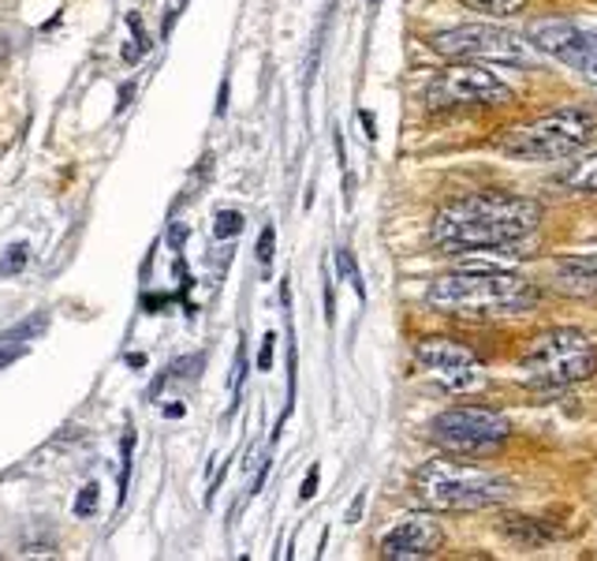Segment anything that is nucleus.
<instances>
[{"mask_svg":"<svg viewBox=\"0 0 597 561\" xmlns=\"http://www.w3.org/2000/svg\"><path fill=\"white\" fill-rule=\"evenodd\" d=\"M128 27H131V34H135V42H139L142 49H150V42H146V27H142V19H139V16H128Z\"/></svg>","mask_w":597,"mask_h":561,"instance_id":"25","label":"nucleus"},{"mask_svg":"<svg viewBox=\"0 0 597 561\" xmlns=\"http://www.w3.org/2000/svg\"><path fill=\"white\" fill-rule=\"evenodd\" d=\"M516 483L508 475L486 472L459 461H429L415 475V498L426 509L441 513H470V509H493L508 502Z\"/></svg>","mask_w":597,"mask_h":561,"instance_id":"4","label":"nucleus"},{"mask_svg":"<svg viewBox=\"0 0 597 561\" xmlns=\"http://www.w3.org/2000/svg\"><path fill=\"white\" fill-rule=\"evenodd\" d=\"M98 494H101V487H98V483H87V487H82V494L75 498V517H94Z\"/></svg>","mask_w":597,"mask_h":561,"instance_id":"19","label":"nucleus"},{"mask_svg":"<svg viewBox=\"0 0 597 561\" xmlns=\"http://www.w3.org/2000/svg\"><path fill=\"white\" fill-rule=\"evenodd\" d=\"M270 367H273V333H265L259 352V371H270Z\"/></svg>","mask_w":597,"mask_h":561,"instance_id":"24","label":"nucleus"},{"mask_svg":"<svg viewBox=\"0 0 597 561\" xmlns=\"http://www.w3.org/2000/svg\"><path fill=\"white\" fill-rule=\"evenodd\" d=\"M363 505H366V494H358L352 509H347V524H358V517H363Z\"/></svg>","mask_w":597,"mask_h":561,"instance_id":"26","label":"nucleus"},{"mask_svg":"<svg viewBox=\"0 0 597 561\" xmlns=\"http://www.w3.org/2000/svg\"><path fill=\"white\" fill-rule=\"evenodd\" d=\"M553 289L575 300L597 295V259L594 254H564L553 262Z\"/></svg>","mask_w":597,"mask_h":561,"instance_id":"12","label":"nucleus"},{"mask_svg":"<svg viewBox=\"0 0 597 561\" xmlns=\"http://www.w3.org/2000/svg\"><path fill=\"white\" fill-rule=\"evenodd\" d=\"M336 270H340V278H344V281L355 289L358 300H363V295H366V289H363V273H358V267H355V254L347 251V248H344V251H336Z\"/></svg>","mask_w":597,"mask_h":561,"instance_id":"15","label":"nucleus"},{"mask_svg":"<svg viewBox=\"0 0 597 561\" xmlns=\"http://www.w3.org/2000/svg\"><path fill=\"white\" fill-rule=\"evenodd\" d=\"M213 232H217L221 240H232L243 232V213L240 210H221L217 221H213Z\"/></svg>","mask_w":597,"mask_h":561,"instance_id":"17","label":"nucleus"},{"mask_svg":"<svg viewBox=\"0 0 597 561\" xmlns=\"http://www.w3.org/2000/svg\"><path fill=\"white\" fill-rule=\"evenodd\" d=\"M467 8H475V12H486V16H512L519 12L527 0H463Z\"/></svg>","mask_w":597,"mask_h":561,"instance_id":"16","label":"nucleus"},{"mask_svg":"<svg viewBox=\"0 0 597 561\" xmlns=\"http://www.w3.org/2000/svg\"><path fill=\"white\" fill-rule=\"evenodd\" d=\"M429 434H434V442L452 457H478V453H493V449L508 442L512 423L497 408L456 404V408H445V412L429 423Z\"/></svg>","mask_w":597,"mask_h":561,"instance_id":"6","label":"nucleus"},{"mask_svg":"<svg viewBox=\"0 0 597 561\" xmlns=\"http://www.w3.org/2000/svg\"><path fill=\"white\" fill-rule=\"evenodd\" d=\"M500 532L508 539H516V543H523V547H538V543H545V539L557 535V532H545L538 520H530V517H508L500 524Z\"/></svg>","mask_w":597,"mask_h":561,"instance_id":"13","label":"nucleus"},{"mask_svg":"<svg viewBox=\"0 0 597 561\" xmlns=\"http://www.w3.org/2000/svg\"><path fill=\"white\" fill-rule=\"evenodd\" d=\"M564 183H568L571 191H579V196H597V154L579 161V166L564 177Z\"/></svg>","mask_w":597,"mask_h":561,"instance_id":"14","label":"nucleus"},{"mask_svg":"<svg viewBox=\"0 0 597 561\" xmlns=\"http://www.w3.org/2000/svg\"><path fill=\"white\" fill-rule=\"evenodd\" d=\"M370 4H381V0H370Z\"/></svg>","mask_w":597,"mask_h":561,"instance_id":"31","label":"nucleus"},{"mask_svg":"<svg viewBox=\"0 0 597 561\" xmlns=\"http://www.w3.org/2000/svg\"><path fill=\"white\" fill-rule=\"evenodd\" d=\"M363 128H366V136H370V139L377 136V131H374V117H370V112H363Z\"/></svg>","mask_w":597,"mask_h":561,"instance_id":"28","label":"nucleus"},{"mask_svg":"<svg viewBox=\"0 0 597 561\" xmlns=\"http://www.w3.org/2000/svg\"><path fill=\"white\" fill-rule=\"evenodd\" d=\"M441 543H445V532L429 513H407L404 520H396L393 528L381 539V558L388 561H415V558H434Z\"/></svg>","mask_w":597,"mask_h":561,"instance_id":"11","label":"nucleus"},{"mask_svg":"<svg viewBox=\"0 0 597 561\" xmlns=\"http://www.w3.org/2000/svg\"><path fill=\"white\" fill-rule=\"evenodd\" d=\"M317 479H322V472H317V464H311V472H306L303 487H298V498H303V502H311V498L317 494Z\"/></svg>","mask_w":597,"mask_h":561,"instance_id":"23","label":"nucleus"},{"mask_svg":"<svg viewBox=\"0 0 597 561\" xmlns=\"http://www.w3.org/2000/svg\"><path fill=\"white\" fill-rule=\"evenodd\" d=\"M538 300L527 278L489 262H467V267L441 273L429 284L426 303L441 314H519Z\"/></svg>","mask_w":597,"mask_h":561,"instance_id":"2","label":"nucleus"},{"mask_svg":"<svg viewBox=\"0 0 597 561\" xmlns=\"http://www.w3.org/2000/svg\"><path fill=\"white\" fill-rule=\"evenodd\" d=\"M519 371L530 390H560V385L590 379L597 371V349L575 325H549L527 341L519 355Z\"/></svg>","mask_w":597,"mask_h":561,"instance_id":"5","label":"nucleus"},{"mask_svg":"<svg viewBox=\"0 0 597 561\" xmlns=\"http://www.w3.org/2000/svg\"><path fill=\"white\" fill-rule=\"evenodd\" d=\"M594 136H597V106L575 101V106H564L557 112H545L538 120L508 128L497 139V150L508 154L512 161L538 166V161L575 158L583 147H590Z\"/></svg>","mask_w":597,"mask_h":561,"instance_id":"3","label":"nucleus"},{"mask_svg":"<svg viewBox=\"0 0 597 561\" xmlns=\"http://www.w3.org/2000/svg\"><path fill=\"white\" fill-rule=\"evenodd\" d=\"M586 79H590V83H597V60H594L590 68H586Z\"/></svg>","mask_w":597,"mask_h":561,"instance_id":"30","label":"nucleus"},{"mask_svg":"<svg viewBox=\"0 0 597 561\" xmlns=\"http://www.w3.org/2000/svg\"><path fill=\"white\" fill-rule=\"evenodd\" d=\"M128 363H131V367H146V355H142V352H139V355H128Z\"/></svg>","mask_w":597,"mask_h":561,"instance_id":"29","label":"nucleus"},{"mask_svg":"<svg viewBox=\"0 0 597 561\" xmlns=\"http://www.w3.org/2000/svg\"><path fill=\"white\" fill-rule=\"evenodd\" d=\"M530 46L586 76V68L597 60V27L579 19H538L530 27Z\"/></svg>","mask_w":597,"mask_h":561,"instance_id":"10","label":"nucleus"},{"mask_svg":"<svg viewBox=\"0 0 597 561\" xmlns=\"http://www.w3.org/2000/svg\"><path fill=\"white\" fill-rule=\"evenodd\" d=\"M224 109H229V79L221 83V101H217V112H224Z\"/></svg>","mask_w":597,"mask_h":561,"instance_id":"27","label":"nucleus"},{"mask_svg":"<svg viewBox=\"0 0 597 561\" xmlns=\"http://www.w3.org/2000/svg\"><path fill=\"white\" fill-rule=\"evenodd\" d=\"M418 363L429 379H437L448 393H470L486 382V367L467 344L452 341V337H426L418 341Z\"/></svg>","mask_w":597,"mask_h":561,"instance_id":"9","label":"nucleus"},{"mask_svg":"<svg viewBox=\"0 0 597 561\" xmlns=\"http://www.w3.org/2000/svg\"><path fill=\"white\" fill-rule=\"evenodd\" d=\"M512 87L486 71L475 60H459L445 71H437L434 83L426 87L429 109H459V106H508Z\"/></svg>","mask_w":597,"mask_h":561,"instance_id":"8","label":"nucleus"},{"mask_svg":"<svg viewBox=\"0 0 597 561\" xmlns=\"http://www.w3.org/2000/svg\"><path fill=\"white\" fill-rule=\"evenodd\" d=\"M243 379H246V344L235 349V371H232V397L243 393Z\"/></svg>","mask_w":597,"mask_h":561,"instance_id":"22","label":"nucleus"},{"mask_svg":"<svg viewBox=\"0 0 597 561\" xmlns=\"http://www.w3.org/2000/svg\"><path fill=\"white\" fill-rule=\"evenodd\" d=\"M273 248H276V232H273V224H265L262 237H259V251H254L262 267H270V262H273Z\"/></svg>","mask_w":597,"mask_h":561,"instance_id":"21","label":"nucleus"},{"mask_svg":"<svg viewBox=\"0 0 597 561\" xmlns=\"http://www.w3.org/2000/svg\"><path fill=\"white\" fill-rule=\"evenodd\" d=\"M120 449H123V472H120V494H123L128 491V479H131V453H135V431H131V427H128V434H123Z\"/></svg>","mask_w":597,"mask_h":561,"instance_id":"20","label":"nucleus"},{"mask_svg":"<svg viewBox=\"0 0 597 561\" xmlns=\"http://www.w3.org/2000/svg\"><path fill=\"white\" fill-rule=\"evenodd\" d=\"M542 224V202L508 191H482V196L456 199L441 207L429 224V240L441 251H497L527 240Z\"/></svg>","mask_w":597,"mask_h":561,"instance_id":"1","label":"nucleus"},{"mask_svg":"<svg viewBox=\"0 0 597 561\" xmlns=\"http://www.w3.org/2000/svg\"><path fill=\"white\" fill-rule=\"evenodd\" d=\"M27 259H30V248L27 243H12V248L4 251V262H0V273H4V278H12V273H19L27 267Z\"/></svg>","mask_w":597,"mask_h":561,"instance_id":"18","label":"nucleus"},{"mask_svg":"<svg viewBox=\"0 0 597 561\" xmlns=\"http://www.w3.org/2000/svg\"><path fill=\"white\" fill-rule=\"evenodd\" d=\"M429 46L437 49L441 57L452 60H475V64H508V68H530L534 53L530 46L523 42L519 34L493 23H463L452 30H441V34L429 38Z\"/></svg>","mask_w":597,"mask_h":561,"instance_id":"7","label":"nucleus"}]
</instances>
